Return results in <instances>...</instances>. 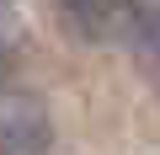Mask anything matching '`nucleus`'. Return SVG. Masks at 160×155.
Wrapping results in <instances>:
<instances>
[{
	"label": "nucleus",
	"instance_id": "nucleus-2",
	"mask_svg": "<svg viewBox=\"0 0 160 155\" xmlns=\"http://www.w3.org/2000/svg\"><path fill=\"white\" fill-rule=\"evenodd\" d=\"M123 43L133 48L139 70L160 80V0H133L128 27H123Z\"/></svg>",
	"mask_w": 160,
	"mask_h": 155
},
{
	"label": "nucleus",
	"instance_id": "nucleus-3",
	"mask_svg": "<svg viewBox=\"0 0 160 155\" xmlns=\"http://www.w3.org/2000/svg\"><path fill=\"white\" fill-rule=\"evenodd\" d=\"M64 11L75 16V27L86 38H123L133 0H64Z\"/></svg>",
	"mask_w": 160,
	"mask_h": 155
},
{
	"label": "nucleus",
	"instance_id": "nucleus-1",
	"mask_svg": "<svg viewBox=\"0 0 160 155\" xmlns=\"http://www.w3.org/2000/svg\"><path fill=\"white\" fill-rule=\"evenodd\" d=\"M53 144L48 107L32 91H0V155H43Z\"/></svg>",
	"mask_w": 160,
	"mask_h": 155
}]
</instances>
